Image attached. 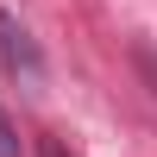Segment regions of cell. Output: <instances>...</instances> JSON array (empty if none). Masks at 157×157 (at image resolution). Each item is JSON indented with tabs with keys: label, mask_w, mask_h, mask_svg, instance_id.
I'll return each mask as SVG.
<instances>
[{
	"label": "cell",
	"mask_w": 157,
	"mask_h": 157,
	"mask_svg": "<svg viewBox=\"0 0 157 157\" xmlns=\"http://www.w3.org/2000/svg\"><path fill=\"white\" fill-rule=\"evenodd\" d=\"M38 157H69V145H63V138H44V145H38Z\"/></svg>",
	"instance_id": "3"
},
{
	"label": "cell",
	"mask_w": 157,
	"mask_h": 157,
	"mask_svg": "<svg viewBox=\"0 0 157 157\" xmlns=\"http://www.w3.org/2000/svg\"><path fill=\"white\" fill-rule=\"evenodd\" d=\"M0 57H6L13 69H25V82H38V75H44V57H38L32 32H25L13 13H0Z\"/></svg>",
	"instance_id": "1"
},
{
	"label": "cell",
	"mask_w": 157,
	"mask_h": 157,
	"mask_svg": "<svg viewBox=\"0 0 157 157\" xmlns=\"http://www.w3.org/2000/svg\"><path fill=\"white\" fill-rule=\"evenodd\" d=\"M0 157H25V145H19V126L0 113Z\"/></svg>",
	"instance_id": "2"
}]
</instances>
